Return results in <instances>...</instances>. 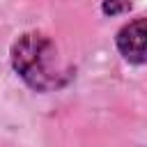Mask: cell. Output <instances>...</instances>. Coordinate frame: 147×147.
<instances>
[{
	"label": "cell",
	"instance_id": "1",
	"mask_svg": "<svg viewBox=\"0 0 147 147\" xmlns=\"http://www.w3.org/2000/svg\"><path fill=\"white\" fill-rule=\"evenodd\" d=\"M14 71L37 92H48L67 80L55 44L41 32H25L11 44Z\"/></svg>",
	"mask_w": 147,
	"mask_h": 147
},
{
	"label": "cell",
	"instance_id": "3",
	"mask_svg": "<svg viewBox=\"0 0 147 147\" xmlns=\"http://www.w3.org/2000/svg\"><path fill=\"white\" fill-rule=\"evenodd\" d=\"M129 7H131V0H103V14L108 16H117Z\"/></svg>",
	"mask_w": 147,
	"mask_h": 147
},
{
	"label": "cell",
	"instance_id": "2",
	"mask_svg": "<svg viewBox=\"0 0 147 147\" xmlns=\"http://www.w3.org/2000/svg\"><path fill=\"white\" fill-rule=\"evenodd\" d=\"M119 55L131 64L147 62V18H133L124 23L115 37Z\"/></svg>",
	"mask_w": 147,
	"mask_h": 147
}]
</instances>
